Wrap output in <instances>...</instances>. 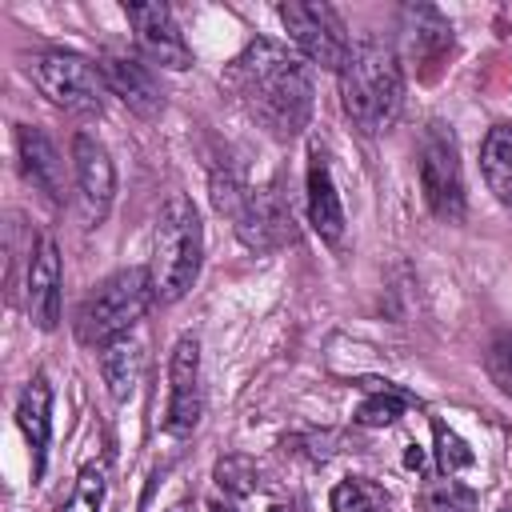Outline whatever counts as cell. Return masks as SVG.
<instances>
[{
  "mask_svg": "<svg viewBox=\"0 0 512 512\" xmlns=\"http://www.w3.org/2000/svg\"><path fill=\"white\" fill-rule=\"evenodd\" d=\"M100 72H104V84L112 96H120L128 104V112H136L140 120H156L160 108H164V96H160V84L152 76V68L140 60V56H128V52H116L108 48L100 56Z\"/></svg>",
  "mask_w": 512,
  "mask_h": 512,
  "instance_id": "12",
  "label": "cell"
},
{
  "mask_svg": "<svg viewBox=\"0 0 512 512\" xmlns=\"http://www.w3.org/2000/svg\"><path fill=\"white\" fill-rule=\"evenodd\" d=\"M28 72L36 80V88L64 112L76 116H100L104 112V72L100 64L84 60L80 52H64V48H48L28 56Z\"/></svg>",
  "mask_w": 512,
  "mask_h": 512,
  "instance_id": "6",
  "label": "cell"
},
{
  "mask_svg": "<svg viewBox=\"0 0 512 512\" xmlns=\"http://www.w3.org/2000/svg\"><path fill=\"white\" fill-rule=\"evenodd\" d=\"M212 204L220 216L232 220L236 236L256 252H272L292 240V212H288L284 196L276 192V184L252 188L240 172H216Z\"/></svg>",
  "mask_w": 512,
  "mask_h": 512,
  "instance_id": "5",
  "label": "cell"
},
{
  "mask_svg": "<svg viewBox=\"0 0 512 512\" xmlns=\"http://www.w3.org/2000/svg\"><path fill=\"white\" fill-rule=\"evenodd\" d=\"M152 300H156L152 268H120V272H112L76 308V340L100 352L104 344L128 336L132 324L144 320Z\"/></svg>",
  "mask_w": 512,
  "mask_h": 512,
  "instance_id": "4",
  "label": "cell"
},
{
  "mask_svg": "<svg viewBox=\"0 0 512 512\" xmlns=\"http://www.w3.org/2000/svg\"><path fill=\"white\" fill-rule=\"evenodd\" d=\"M484 176H488V188L496 192V200H500L504 208H512V172H500V168H484Z\"/></svg>",
  "mask_w": 512,
  "mask_h": 512,
  "instance_id": "27",
  "label": "cell"
},
{
  "mask_svg": "<svg viewBox=\"0 0 512 512\" xmlns=\"http://www.w3.org/2000/svg\"><path fill=\"white\" fill-rule=\"evenodd\" d=\"M124 16H128L132 40L148 64H160L172 72L192 68V48H188L168 4H124Z\"/></svg>",
  "mask_w": 512,
  "mask_h": 512,
  "instance_id": "10",
  "label": "cell"
},
{
  "mask_svg": "<svg viewBox=\"0 0 512 512\" xmlns=\"http://www.w3.org/2000/svg\"><path fill=\"white\" fill-rule=\"evenodd\" d=\"M16 152H20V168L24 176L48 196V200H64V160L60 152L52 148V140L40 132V128H28L20 124L16 128Z\"/></svg>",
  "mask_w": 512,
  "mask_h": 512,
  "instance_id": "17",
  "label": "cell"
},
{
  "mask_svg": "<svg viewBox=\"0 0 512 512\" xmlns=\"http://www.w3.org/2000/svg\"><path fill=\"white\" fill-rule=\"evenodd\" d=\"M204 412V396H200V340L196 336H180L172 344L168 356V408H164V432L184 440L196 432Z\"/></svg>",
  "mask_w": 512,
  "mask_h": 512,
  "instance_id": "9",
  "label": "cell"
},
{
  "mask_svg": "<svg viewBox=\"0 0 512 512\" xmlns=\"http://www.w3.org/2000/svg\"><path fill=\"white\" fill-rule=\"evenodd\" d=\"M140 372H144V348H140V340L120 336V340H112V344L100 348V376H104L112 400L124 404L136 392Z\"/></svg>",
  "mask_w": 512,
  "mask_h": 512,
  "instance_id": "18",
  "label": "cell"
},
{
  "mask_svg": "<svg viewBox=\"0 0 512 512\" xmlns=\"http://www.w3.org/2000/svg\"><path fill=\"white\" fill-rule=\"evenodd\" d=\"M24 304L36 328L52 332L60 324V248L52 236L36 240V252L28 260V276H24Z\"/></svg>",
  "mask_w": 512,
  "mask_h": 512,
  "instance_id": "14",
  "label": "cell"
},
{
  "mask_svg": "<svg viewBox=\"0 0 512 512\" xmlns=\"http://www.w3.org/2000/svg\"><path fill=\"white\" fill-rule=\"evenodd\" d=\"M500 512H512V504H508V508H500Z\"/></svg>",
  "mask_w": 512,
  "mask_h": 512,
  "instance_id": "30",
  "label": "cell"
},
{
  "mask_svg": "<svg viewBox=\"0 0 512 512\" xmlns=\"http://www.w3.org/2000/svg\"><path fill=\"white\" fill-rule=\"evenodd\" d=\"M212 476H216V484H220L228 496H248V492H256V484H260V472H256V464H252L248 456H224Z\"/></svg>",
  "mask_w": 512,
  "mask_h": 512,
  "instance_id": "21",
  "label": "cell"
},
{
  "mask_svg": "<svg viewBox=\"0 0 512 512\" xmlns=\"http://www.w3.org/2000/svg\"><path fill=\"white\" fill-rule=\"evenodd\" d=\"M100 504H104V468L100 464H84L64 512H100Z\"/></svg>",
  "mask_w": 512,
  "mask_h": 512,
  "instance_id": "24",
  "label": "cell"
},
{
  "mask_svg": "<svg viewBox=\"0 0 512 512\" xmlns=\"http://www.w3.org/2000/svg\"><path fill=\"white\" fill-rule=\"evenodd\" d=\"M368 388H372V396L356 408V424H364V428H388V424H396V420L404 416V408L412 404V396L400 392V388H392V384L368 380Z\"/></svg>",
  "mask_w": 512,
  "mask_h": 512,
  "instance_id": "19",
  "label": "cell"
},
{
  "mask_svg": "<svg viewBox=\"0 0 512 512\" xmlns=\"http://www.w3.org/2000/svg\"><path fill=\"white\" fill-rule=\"evenodd\" d=\"M308 220H312V228L324 244L344 240V208H340V196H336V184H332L328 156L320 148L308 152Z\"/></svg>",
  "mask_w": 512,
  "mask_h": 512,
  "instance_id": "16",
  "label": "cell"
},
{
  "mask_svg": "<svg viewBox=\"0 0 512 512\" xmlns=\"http://www.w3.org/2000/svg\"><path fill=\"white\" fill-rule=\"evenodd\" d=\"M420 192L436 220L460 224L464 220V164L452 128L432 120L420 136Z\"/></svg>",
  "mask_w": 512,
  "mask_h": 512,
  "instance_id": "7",
  "label": "cell"
},
{
  "mask_svg": "<svg viewBox=\"0 0 512 512\" xmlns=\"http://www.w3.org/2000/svg\"><path fill=\"white\" fill-rule=\"evenodd\" d=\"M208 512H236V508H232V504H220V500H216V504H208Z\"/></svg>",
  "mask_w": 512,
  "mask_h": 512,
  "instance_id": "28",
  "label": "cell"
},
{
  "mask_svg": "<svg viewBox=\"0 0 512 512\" xmlns=\"http://www.w3.org/2000/svg\"><path fill=\"white\" fill-rule=\"evenodd\" d=\"M200 260H204V224L196 204L176 192L164 200L160 216H156V240H152V288L160 304L180 300L196 276H200Z\"/></svg>",
  "mask_w": 512,
  "mask_h": 512,
  "instance_id": "3",
  "label": "cell"
},
{
  "mask_svg": "<svg viewBox=\"0 0 512 512\" xmlns=\"http://www.w3.org/2000/svg\"><path fill=\"white\" fill-rule=\"evenodd\" d=\"M432 436H436V464H440V472H460V468H468L476 456H472V448L444 424V420H432Z\"/></svg>",
  "mask_w": 512,
  "mask_h": 512,
  "instance_id": "23",
  "label": "cell"
},
{
  "mask_svg": "<svg viewBox=\"0 0 512 512\" xmlns=\"http://www.w3.org/2000/svg\"><path fill=\"white\" fill-rule=\"evenodd\" d=\"M268 512H292V508H284V504H272V508H268Z\"/></svg>",
  "mask_w": 512,
  "mask_h": 512,
  "instance_id": "29",
  "label": "cell"
},
{
  "mask_svg": "<svg viewBox=\"0 0 512 512\" xmlns=\"http://www.w3.org/2000/svg\"><path fill=\"white\" fill-rule=\"evenodd\" d=\"M228 84L248 116L276 140H292L312 116V76L304 56L276 40H252L228 68Z\"/></svg>",
  "mask_w": 512,
  "mask_h": 512,
  "instance_id": "1",
  "label": "cell"
},
{
  "mask_svg": "<svg viewBox=\"0 0 512 512\" xmlns=\"http://www.w3.org/2000/svg\"><path fill=\"white\" fill-rule=\"evenodd\" d=\"M484 372L512 400V332H496L488 340V348H484Z\"/></svg>",
  "mask_w": 512,
  "mask_h": 512,
  "instance_id": "22",
  "label": "cell"
},
{
  "mask_svg": "<svg viewBox=\"0 0 512 512\" xmlns=\"http://www.w3.org/2000/svg\"><path fill=\"white\" fill-rule=\"evenodd\" d=\"M332 512H388V492L368 476H348L332 488Z\"/></svg>",
  "mask_w": 512,
  "mask_h": 512,
  "instance_id": "20",
  "label": "cell"
},
{
  "mask_svg": "<svg viewBox=\"0 0 512 512\" xmlns=\"http://www.w3.org/2000/svg\"><path fill=\"white\" fill-rule=\"evenodd\" d=\"M340 104L364 136H376L396 124L404 104V68L392 44L376 36L352 44L348 64L340 68Z\"/></svg>",
  "mask_w": 512,
  "mask_h": 512,
  "instance_id": "2",
  "label": "cell"
},
{
  "mask_svg": "<svg viewBox=\"0 0 512 512\" xmlns=\"http://www.w3.org/2000/svg\"><path fill=\"white\" fill-rule=\"evenodd\" d=\"M400 32H404V44H408V56L416 60L420 76L432 80L440 60L452 52V24L444 20L440 8L432 4H404L400 12Z\"/></svg>",
  "mask_w": 512,
  "mask_h": 512,
  "instance_id": "13",
  "label": "cell"
},
{
  "mask_svg": "<svg viewBox=\"0 0 512 512\" xmlns=\"http://www.w3.org/2000/svg\"><path fill=\"white\" fill-rule=\"evenodd\" d=\"M16 424L32 448V480L44 476V460H48V436H52V388H48V376L36 372L24 388H20V400H16Z\"/></svg>",
  "mask_w": 512,
  "mask_h": 512,
  "instance_id": "15",
  "label": "cell"
},
{
  "mask_svg": "<svg viewBox=\"0 0 512 512\" xmlns=\"http://www.w3.org/2000/svg\"><path fill=\"white\" fill-rule=\"evenodd\" d=\"M484 168L512 172V124H500V128L488 132V140H484Z\"/></svg>",
  "mask_w": 512,
  "mask_h": 512,
  "instance_id": "26",
  "label": "cell"
},
{
  "mask_svg": "<svg viewBox=\"0 0 512 512\" xmlns=\"http://www.w3.org/2000/svg\"><path fill=\"white\" fill-rule=\"evenodd\" d=\"M424 512H476V492L456 480H436L424 496Z\"/></svg>",
  "mask_w": 512,
  "mask_h": 512,
  "instance_id": "25",
  "label": "cell"
},
{
  "mask_svg": "<svg viewBox=\"0 0 512 512\" xmlns=\"http://www.w3.org/2000/svg\"><path fill=\"white\" fill-rule=\"evenodd\" d=\"M276 12H280L288 40L300 48V56L340 76V68L352 56V36H348L340 12L332 4H300V0H288Z\"/></svg>",
  "mask_w": 512,
  "mask_h": 512,
  "instance_id": "8",
  "label": "cell"
},
{
  "mask_svg": "<svg viewBox=\"0 0 512 512\" xmlns=\"http://www.w3.org/2000/svg\"><path fill=\"white\" fill-rule=\"evenodd\" d=\"M72 168H76V192H80L84 220H88V228H96L108 216L112 196H116L112 156H108V148L96 136L76 132V140H72Z\"/></svg>",
  "mask_w": 512,
  "mask_h": 512,
  "instance_id": "11",
  "label": "cell"
}]
</instances>
